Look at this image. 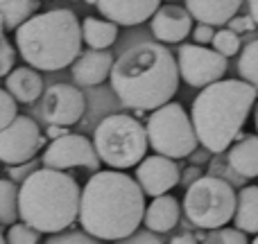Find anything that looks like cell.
I'll use <instances>...</instances> for the list:
<instances>
[{
    "label": "cell",
    "mask_w": 258,
    "mask_h": 244,
    "mask_svg": "<svg viewBox=\"0 0 258 244\" xmlns=\"http://www.w3.org/2000/svg\"><path fill=\"white\" fill-rule=\"evenodd\" d=\"M145 195L125 170H98L80 195L82 231L102 242H116L143 224Z\"/></svg>",
    "instance_id": "6da1fadb"
},
{
    "label": "cell",
    "mask_w": 258,
    "mask_h": 244,
    "mask_svg": "<svg viewBox=\"0 0 258 244\" xmlns=\"http://www.w3.org/2000/svg\"><path fill=\"white\" fill-rule=\"evenodd\" d=\"M109 82L113 93L127 109L154 111L177 95V59L165 48V43H138L113 59Z\"/></svg>",
    "instance_id": "7a4b0ae2"
},
{
    "label": "cell",
    "mask_w": 258,
    "mask_h": 244,
    "mask_svg": "<svg viewBox=\"0 0 258 244\" xmlns=\"http://www.w3.org/2000/svg\"><path fill=\"white\" fill-rule=\"evenodd\" d=\"M258 93L242 79H218L204 86L190 109L197 142L209 154H222L242 131Z\"/></svg>",
    "instance_id": "3957f363"
},
{
    "label": "cell",
    "mask_w": 258,
    "mask_h": 244,
    "mask_svg": "<svg viewBox=\"0 0 258 244\" xmlns=\"http://www.w3.org/2000/svg\"><path fill=\"white\" fill-rule=\"evenodd\" d=\"M82 188L66 170L36 168L18 186V219L39 233H59L77 222Z\"/></svg>",
    "instance_id": "277c9868"
},
{
    "label": "cell",
    "mask_w": 258,
    "mask_h": 244,
    "mask_svg": "<svg viewBox=\"0 0 258 244\" xmlns=\"http://www.w3.org/2000/svg\"><path fill=\"white\" fill-rule=\"evenodd\" d=\"M14 41L27 66L54 72L71 66L82 52V23L71 9L32 14L14 30Z\"/></svg>",
    "instance_id": "5b68a950"
},
{
    "label": "cell",
    "mask_w": 258,
    "mask_h": 244,
    "mask_svg": "<svg viewBox=\"0 0 258 244\" xmlns=\"http://www.w3.org/2000/svg\"><path fill=\"white\" fill-rule=\"evenodd\" d=\"M93 147L100 156V163L109 165L111 170L136 168L147 154L145 124L127 113L107 116L93 131Z\"/></svg>",
    "instance_id": "8992f818"
},
{
    "label": "cell",
    "mask_w": 258,
    "mask_h": 244,
    "mask_svg": "<svg viewBox=\"0 0 258 244\" xmlns=\"http://www.w3.org/2000/svg\"><path fill=\"white\" fill-rule=\"evenodd\" d=\"M181 210L188 222L197 228H220L227 226L236 210V190L227 179L200 177L186 186Z\"/></svg>",
    "instance_id": "52a82bcc"
},
{
    "label": "cell",
    "mask_w": 258,
    "mask_h": 244,
    "mask_svg": "<svg viewBox=\"0 0 258 244\" xmlns=\"http://www.w3.org/2000/svg\"><path fill=\"white\" fill-rule=\"evenodd\" d=\"M147 147L168 158H188L200 147L190 116L179 102H165L150 113L145 122Z\"/></svg>",
    "instance_id": "ba28073f"
},
{
    "label": "cell",
    "mask_w": 258,
    "mask_h": 244,
    "mask_svg": "<svg viewBox=\"0 0 258 244\" xmlns=\"http://www.w3.org/2000/svg\"><path fill=\"white\" fill-rule=\"evenodd\" d=\"M227 57L200 43H183L177 54L179 79L192 89H204L227 75Z\"/></svg>",
    "instance_id": "9c48e42d"
},
{
    "label": "cell",
    "mask_w": 258,
    "mask_h": 244,
    "mask_svg": "<svg viewBox=\"0 0 258 244\" xmlns=\"http://www.w3.org/2000/svg\"><path fill=\"white\" fill-rule=\"evenodd\" d=\"M45 145L39 124L27 116H16L0 129V163L18 165L32 160Z\"/></svg>",
    "instance_id": "30bf717a"
},
{
    "label": "cell",
    "mask_w": 258,
    "mask_h": 244,
    "mask_svg": "<svg viewBox=\"0 0 258 244\" xmlns=\"http://www.w3.org/2000/svg\"><path fill=\"white\" fill-rule=\"evenodd\" d=\"M43 168L52 170H89V172H98L100 170V156L93 147V140L80 133H63V136L54 138L48 147H45L43 156H41Z\"/></svg>",
    "instance_id": "8fae6325"
},
{
    "label": "cell",
    "mask_w": 258,
    "mask_h": 244,
    "mask_svg": "<svg viewBox=\"0 0 258 244\" xmlns=\"http://www.w3.org/2000/svg\"><path fill=\"white\" fill-rule=\"evenodd\" d=\"M43 95L41 116L48 124L73 127L82 120L86 111V98L77 86L71 84H52Z\"/></svg>",
    "instance_id": "7c38bea8"
},
{
    "label": "cell",
    "mask_w": 258,
    "mask_h": 244,
    "mask_svg": "<svg viewBox=\"0 0 258 244\" xmlns=\"http://www.w3.org/2000/svg\"><path fill=\"white\" fill-rule=\"evenodd\" d=\"M179 177H181V170H179L177 160L168 158V156H143V160L136 165V183L141 186L143 195L150 197H159L170 192L174 186H179Z\"/></svg>",
    "instance_id": "4fadbf2b"
},
{
    "label": "cell",
    "mask_w": 258,
    "mask_h": 244,
    "mask_svg": "<svg viewBox=\"0 0 258 244\" xmlns=\"http://www.w3.org/2000/svg\"><path fill=\"white\" fill-rule=\"evenodd\" d=\"M150 30L159 43H181L192 30V16L179 5H159L150 16Z\"/></svg>",
    "instance_id": "5bb4252c"
},
{
    "label": "cell",
    "mask_w": 258,
    "mask_h": 244,
    "mask_svg": "<svg viewBox=\"0 0 258 244\" xmlns=\"http://www.w3.org/2000/svg\"><path fill=\"white\" fill-rule=\"evenodd\" d=\"M93 5L107 21L132 27L150 21V16L159 9L161 0H95Z\"/></svg>",
    "instance_id": "9a60e30c"
},
{
    "label": "cell",
    "mask_w": 258,
    "mask_h": 244,
    "mask_svg": "<svg viewBox=\"0 0 258 244\" xmlns=\"http://www.w3.org/2000/svg\"><path fill=\"white\" fill-rule=\"evenodd\" d=\"M113 66V54L109 50H86L80 52L71 63L73 79L80 86H98L109 79V72Z\"/></svg>",
    "instance_id": "2e32d148"
},
{
    "label": "cell",
    "mask_w": 258,
    "mask_h": 244,
    "mask_svg": "<svg viewBox=\"0 0 258 244\" xmlns=\"http://www.w3.org/2000/svg\"><path fill=\"white\" fill-rule=\"evenodd\" d=\"M229 168L242 179L258 177V133H238L227 147Z\"/></svg>",
    "instance_id": "e0dca14e"
},
{
    "label": "cell",
    "mask_w": 258,
    "mask_h": 244,
    "mask_svg": "<svg viewBox=\"0 0 258 244\" xmlns=\"http://www.w3.org/2000/svg\"><path fill=\"white\" fill-rule=\"evenodd\" d=\"M181 217V206L172 195H159L152 197V204L143 210V224L152 233H168L179 224Z\"/></svg>",
    "instance_id": "ac0fdd59"
},
{
    "label": "cell",
    "mask_w": 258,
    "mask_h": 244,
    "mask_svg": "<svg viewBox=\"0 0 258 244\" xmlns=\"http://www.w3.org/2000/svg\"><path fill=\"white\" fill-rule=\"evenodd\" d=\"M5 84H7V93L16 100L18 104H32L41 98L43 93V79H41L39 70H34L32 66H21L12 68L5 75Z\"/></svg>",
    "instance_id": "d6986e66"
},
{
    "label": "cell",
    "mask_w": 258,
    "mask_h": 244,
    "mask_svg": "<svg viewBox=\"0 0 258 244\" xmlns=\"http://www.w3.org/2000/svg\"><path fill=\"white\" fill-rule=\"evenodd\" d=\"M242 0H186V9L192 21L206 23L211 27L227 25L231 16H236Z\"/></svg>",
    "instance_id": "ffe728a7"
},
{
    "label": "cell",
    "mask_w": 258,
    "mask_h": 244,
    "mask_svg": "<svg viewBox=\"0 0 258 244\" xmlns=\"http://www.w3.org/2000/svg\"><path fill=\"white\" fill-rule=\"evenodd\" d=\"M231 222L245 235L258 233V186H245L240 192H236V210Z\"/></svg>",
    "instance_id": "44dd1931"
},
{
    "label": "cell",
    "mask_w": 258,
    "mask_h": 244,
    "mask_svg": "<svg viewBox=\"0 0 258 244\" xmlns=\"http://www.w3.org/2000/svg\"><path fill=\"white\" fill-rule=\"evenodd\" d=\"M118 39V25L107 18L86 16L82 21V41L91 50H109Z\"/></svg>",
    "instance_id": "7402d4cb"
},
{
    "label": "cell",
    "mask_w": 258,
    "mask_h": 244,
    "mask_svg": "<svg viewBox=\"0 0 258 244\" xmlns=\"http://www.w3.org/2000/svg\"><path fill=\"white\" fill-rule=\"evenodd\" d=\"M39 0H0V18L5 30H16L23 21L36 14Z\"/></svg>",
    "instance_id": "603a6c76"
},
{
    "label": "cell",
    "mask_w": 258,
    "mask_h": 244,
    "mask_svg": "<svg viewBox=\"0 0 258 244\" xmlns=\"http://www.w3.org/2000/svg\"><path fill=\"white\" fill-rule=\"evenodd\" d=\"M18 219V186L12 179H0V226Z\"/></svg>",
    "instance_id": "cb8c5ba5"
},
{
    "label": "cell",
    "mask_w": 258,
    "mask_h": 244,
    "mask_svg": "<svg viewBox=\"0 0 258 244\" xmlns=\"http://www.w3.org/2000/svg\"><path fill=\"white\" fill-rule=\"evenodd\" d=\"M238 54V75L242 82L254 86L258 93V39L249 41Z\"/></svg>",
    "instance_id": "d4e9b609"
},
{
    "label": "cell",
    "mask_w": 258,
    "mask_h": 244,
    "mask_svg": "<svg viewBox=\"0 0 258 244\" xmlns=\"http://www.w3.org/2000/svg\"><path fill=\"white\" fill-rule=\"evenodd\" d=\"M211 45H213L215 52H220L222 57H236L238 52H240V36L236 34L233 30H229V27H224V30H218L213 34V41H211Z\"/></svg>",
    "instance_id": "484cf974"
},
{
    "label": "cell",
    "mask_w": 258,
    "mask_h": 244,
    "mask_svg": "<svg viewBox=\"0 0 258 244\" xmlns=\"http://www.w3.org/2000/svg\"><path fill=\"white\" fill-rule=\"evenodd\" d=\"M5 244H41V233L36 228L27 226L25 222L9 224V231L5 235Z\"/></svg>",
    "instance_id": "4316f807"
},
{
    "label": "cell",
    "mask_w": 258,
    "mask_h": 244,
    "mask_svg": "<svg viewBox=\"0 0 258 244\" xmlns=\"http://www.w3.org/2000/svg\"><path fill=\"white\" fill-rule=\"evenodd\" d=\"M200 244H249V240H247V235L242 231H238V228L220 226V228H213Z\"/></svg>",
    "instance_id": "83f0119b"
},
{
    "label": "cell",
    "mask_w": 258,
    "mask_h": 244,
    "mask_svg": "<svg viewBox=\"0 0 258 244\" xmlns=\"http://www.w3.org/2000/svg\"><path fill=\"white\" fill-rule=\"evenodd\" d=\"M45 244H104V242L89 235L86 231H59V233H50Z\"/></svg>",
    "instance_id": "f1b7e54d"
},
{
    "label": "cell",
    "mask_w": 258,
    "mask_h": 244,
    "mask_svg": "<svg viewBox=\"0 0 258 244\" xmlns=\"http://www.w3.org/2000/svg\"><path fill=\"white\" fill-rule=\"evenodd\" d=\"M16 116H18V102L5 89H0V129L7 127Z\"/></svg>",
    "instance_id": "f546056e"
},
{
    "label": "cell",
    "mask_w": 258,
    "mask_h": 244,
    "mask_svg": "<svg viewBox=\"0 0 258 244\" xmlns=\"http://www.w3.org/2000/svg\"><path fill=\"white\" fill-rule=\"evenodd\" d=\"M16 63V48L7 41V36L0 39V77H5Z\"/></svg>",
    "instance_id": "4dcf8cb0"
},
{
    "label": "cell",
    "mask_w": 258,
    "mask_h": 244,
    "mask_svg": "<svg viewBox=\"0 0 258 244\" xmlns=\"http://www.w3.org/2000/svg\"><path fill=\"white\" fill-rule=\"evenodd\" d=\"M116 244H163V242H161L152 231H147V228H143V231L136 228L134 233H129V235L116 240Z\"/></svg>",
    "instance_id": "1f68e13d"
},
{
    "label": "cell",
    "mask_w": 258,
    "mask_h": 244,
    "mask_svg": "<svg viewBox=\"0 0 258 244\" xmlns=\"http://www.w3.org/2000/svg\"><path fill=\"white\" fill-rule=\"evenodd\" d=\"M36 170V163L34 158L27 160V163H18V165H9V179H12L14 183H21L23 179L27 177L30 172H34Z\"/></svg>",
    "instance_id": "d6a6232c"
},
{
    "label": "cell",
    "mask_w": 258,
    "mask_h": 244,
    "mask_svg": "<svg viewBox=\"0 0 258 244\" xmlns=\"http://www.w3.org/2000/svg\"><path fill=\"white\" fill-rule=\"evenodd\" d=\"M227 27L229 30H233L236 34H240V32H251L256 27V23L251 21V16H238L236 14V16H231L227 21Z\"/></svg>",
    "instance_id": "836d02e7"
},
{
    "label": "cell",
    "mask_w": 258,
    "mask_h": 244,
    "mask_svg": "<svg viewBox=\"0 0 258 244\" xmlns=\"http://www.w3.org/2000/svg\"><path fill=\"white\" fill-rule=\"evenodd\" d=\"M190 32H192V39H195V43H200V45H209L211 41H213V34H215V30L211 25H206V23H200V25H195Z\"/></svg>",
    "instance_id": "e575fe53"
},
{
    "label": "cell",
    "mask_w": 258,
    "mask_h": 244,
    "mask_svg": "<svg viewBox=\"0 0 258 244\" xmlns=\"http://www.w3.org/2000/svg\"><path fill=\"white\" fill-rule=\"evenodd\" d=\"M200 177H202V170L197 168V165H190V168H188L186 172L179 177V183H186V186H190V183L195 181V179H200Z\"/></svg>",
    "instance_id": "d590c367"
},
{
    "label": "cell",
    "mask_w": 258,
    "mask_h": 244,
    "mask_svg": "<svg viewBox=\"0 0 258 244\" xmlns=\"http://www.w3.org/2000/svg\"><path fill=\"white\" fill-rule=\"evenodd\" d=\"M63 133H68V127H61V124H48V131H45V136L54 140V138L63 136Z\"/></svg>",
    "instance_id": "8d00e7d4"
},
{
    "label": "cell",
    "mask_w": 258,
    "mask_h": 244,
    "mask_svg": "<svg viewBox=\"0 0 258 244\" xmlns=\"http://www.w3.org/2000/svg\"><path fill=\"white\" fill-rule=\"evenodd\" d=\"M170 244H200V242H197V237L192 235V233H181V235L172 237Z\"/></svg>",
    "instance_id": "74e56055"
},
{
    "label": "cell",
    "mask_w": 258,
    "mask_h": 244,
    "mask_svg": "<svg viewBox=\"0 0 258 244\" xmlns=\"http://www.w3.org/2000/svg\"><path fill=\"white\" fill-rule=\"evenodd\" d=\"M249 16H251V21H254L256 27H258V0H249Z\"/></svg>",
    "instance_id": "f35d334b"
},
{
    "label": "cell",
    "mask_w": 258,
    "mask_h": 244,
    "mask_svg": "<svg viewBox=\"0 0 258 244\" xmlns=\"http://www.w3.org/2000/svg\"><path fill=\"white\" fill-rule=\"evenodd\" d=\"M251 111H254V124H256V133H258V100L254 102V109H251Z\"/></svg>",
    "instance_id": "ab89813d"
},
{
    "label": "cell",
    "mask_w": 258,
    "mask_h": 244,
    "mask_svg": "<svg viewBox=\"0 0 258 244\" xmlns=\"http://www.w3.org/2000/svg\"><path fill=\"white\" fill-rule=\"evenodd\" d=\"M5 36V25H3V18H0V39Z\"/></svg>",
    "instance_id": "60d3db41"
},
{
    "label": "cell",
    "mask_w": 258,
    "mask_h": 244,
    "mask_svg": "<svg viewBox=\"0 0 258 244\" xmlns=\"http://www.w3.org/2000/svg\"><path fill=\"white\" fill-rule=\"evenodd\" d=\"M0 244H5V235H3V231H0Z\"/></svg>",
    "instance_id": "b9f144b4"
},
{
    "label": "cell",
    "mask_w": 258,
    "mask_h": 244,
    "mask_svg": "<svg viewBox=\"0 0 258 244\" xmlns=\"http://www.w3.org/2000/svg\"><path fill=\"white\" fill-rule=\"evenodd\" d=\"M249 244H258V233H256V235H254V242H249Z\"/></svg>",
    "instance_id": "7bdbcfd3"
}]
</instances>
